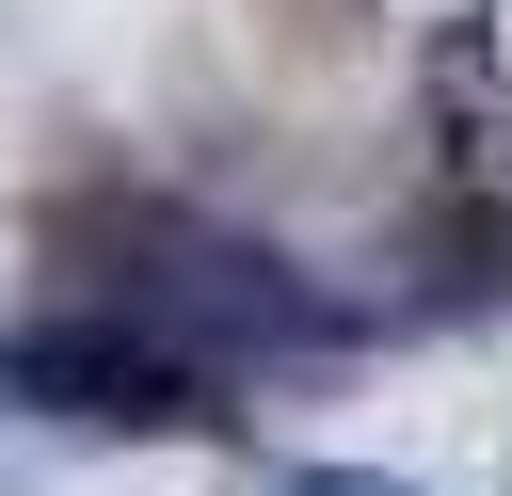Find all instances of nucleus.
<instances>
[{
    "mask_svg": "<svg viewBox=\"0 0 512 496\" xmlns=\"http://www.w3.org/2000/svg\"><path fill=\"white\" fill-rule=\"evenodd\" d=\"M288 496H416V480H368V464H304Z\"/></svg>",
    "mask_w": 512,
    "mask_h": 496,
    "instance_id": "nucleus-2",
    "label": "nucleus"
},
{
    "mask_svg": "<svg viewBox=\"0 0 512 496\" xmlns=\"http://www.w3.org/2000/svg\"><path fill=\"white\" fill-rule=\"evenodd\" d=\"M0 400L96 416V432H192V416H208V384H192L160 336H128V320H16V336H0Z\"/></svg>",
    "mask_w": 512,
    "mask_h": 496,
    "instance_id": "nucleus-1",
    "label": "nucleus"
}]
</instances>
